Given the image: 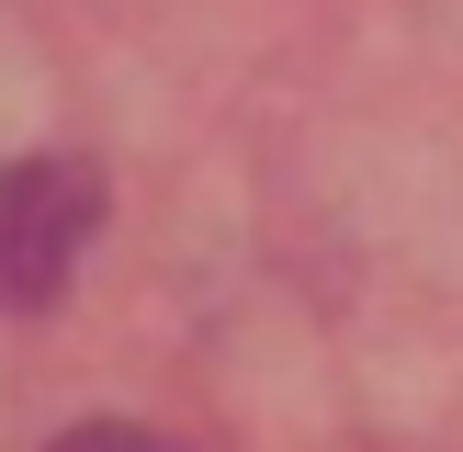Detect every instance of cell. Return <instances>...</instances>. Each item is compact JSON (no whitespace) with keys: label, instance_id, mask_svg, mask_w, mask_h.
I'll return each instance as SVG.
<instances>
[{"label":"cell","instance_id":"7a4b0ae2","mask_svg":"<svg viewBox=\"0 0 463 452\" xmlns=\"http://www.w3.org/2000/svg\"><path fill=\"white\" fill-rule=\"evenodd\" d=\"M45 452H181V441H158V429H136V419H80V429H57Z\"/></svg>","mask_w":463,"mask_h":452},{"label":"cell","instance_id":"6da1fadb","mask_svg":"<svg viewBox=\"0 0 463 452\" xmlns=\"http://www.w3.org/2000/svg\"><path fill=\"white\" fill-rule=\"evenodd\" d=\"M102 238V170L68 147L0 170V316H45L80 283V249Z\"/></svg>","mask_w":463,"mask_h":452}]
</instances>
